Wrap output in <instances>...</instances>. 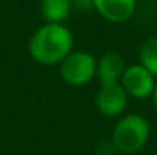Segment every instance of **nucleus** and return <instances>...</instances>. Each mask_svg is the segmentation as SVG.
I'll use <instances>...</instances> for the list:
<instances>
[{"label":"nucleus","mask_w":157,"mask_h":155,"mask_svg":"<svg viewBox=\"0 0 157 155\" xmlns=\"http://www.w3.org/2000/svg\"><path fill=\"white\" fill-rule=\"evenodd\" d=\"M73 5L72 0H41L40 2V12L46 23L64 24L69 18Z\"/></svg>","instance_id":"8"},{"label":"nucleus","mask_w":157,"mask_h":155,"mask_svg":"<svg viewBox=\"0 0 157 155\" xmlns=\"http://www.w3.org/2000/svg\"><path fill=\"white\" fill-rule=\"evenodd\" d=\"M128 105V96L121 84L101 85L95 96V106L105 117L121 116Z\"/></svg>","instance_id":"5"},{"label":"nucleus","mask_w":157,"mask_h":155,"mask_svg":"<svg viewBox=\"0 0 157 155\" xmlns=\"http://www.w3.org/2000/svg\"><path fill=\"white\" fill-rule=\"evenodd\" d=\"M153 2H156V3H157V0H153Z\"/></svg>","instance_id":"12"},{"label":"nucleus","mask_w":157,"mask_h":155,"mask_svg":"<svg viewBox=\"0 0 157 155\" xmlns=\"http://www.w3.org/2000/svg\"><path fill=\"white\" fill-rule=\"evenodd\" d=\"M156 78L144 65L133 64V65H127L119 84L128 98L150 99L156 88Z\"/></svg>","instance_id":"4"},{"label":"nucleus","mask_w":157,"mask_h":155,"mask_svg":"<svg viewBox=\"0 0 157 155\" xmlns=\"http://www.w3.org/2000/svg\"><path fill=\"white\" fill-rule=\"evenodd\" d=\"M72 5L75 8H78L79 11H92V9H95L93 0H72Z\"/></svg>","instance_id":"10"},{"label":"nucleus","mask_w":157,"mask_h":155,"mask_svg":"<svg viewBox=\"0 0 157 155\" xmlns=\"http://www.w3.org/2000/svg\"><path fill=\"white\" fill-rule=\"evenodd\" d=\"M150 134H151V126L148 120L140 114L131 113L121 117L116 122L111 131L110 142L117 152L131 155L142 151L147 146Z\"/></svg>","instance_id":"2"},{"label":"nucleus","mask_w":157,"mask_h":155,"mask_svg":"<svg viewBox=\"0 0 157 155\" xmlns=\"http://www.w3.org/2000/svg\"><path fill=\"white\" fill-rule=\"evenodd\" d=\"M95 11L111 23L128 21L137 6V0H93Z\"/></svg>","instance_id":"6"},{"label":"nucleus","mask_w":157,"mask_h":155,"mask_svg":"<svg viewBox=\"0 0 157 155\" xmlns=\"http://www.w3.org/2000/svg\"><path fill=\"white\" fill-rule=\"evenodd\" d=\"M58 67L61 79L70 87H84L96 76V58L84 50H72Z\"/></svg>","instance_id":"3"},{"label":"nucleus","mask_w":157,"mask_h":155,"mask_svg":"<svg viewBox=\"0 0 157 155\" xmlns=\"http://www.w3.org/2000/svg\"><path fill=\"white\" fill-rule=\"evenodd\" d=\"M139 64L157 79V35L148 37L139 50Z\"/></svg>","instance_id":"9"},{"label":"nucleus","mask_w":157,"mask_h":155,"mask_svg":"<svg viewBox=\"0 0 157 155\" xmlns=\"http://www.w3.org/2000/svg\"><path fill=\"white\" fill-rule=\"evenodd\" d=\"M127 65L124 58L116 52H107L96 59V78L101 85L119 84Z\"/></svg>","instance_id":"7"},{"label":"nucleus","mask_w":157,"mask_h":155,"mask_svg":"<svg viewBox=\"0 0 157 155\" xmlns=\"http://www.w3.org/2000/svg\"><path fill=\"white\" fill-rule=\"evenodd\" d=\"M151 101H153V106H154V109L157 113V82H156V88L153 91V96H151Z\"/></svg>","instance_id":"11"},{"label":"nucleus","mask_w":157,"mask_h":155,"mask_svg":"<svg viewBox=\"0 0 157 155\" xmlns=\"http://www.w3.org/2000/svg\"><path fill=\"white\" fill-rule=\"evenodd\" d=\"M31 58L41 65H58L73 50V35L64 24L44 23L29 40Z\"/></svg>","instance_id":"1"}]
</instances>
